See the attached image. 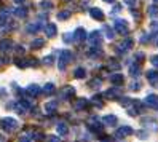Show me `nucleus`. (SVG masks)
Returning <instances> with one entry per match:
<instances>
[{"label": "nucleus", "mask_w": 158, "mask_h": 142, "mask_svg": "<svg viewBox=\"0 0 158 142\" xmlns=\"http://www.w3.org/2000/svg\"><path fill=\"white\" fill-rule=\"evenodd\" d=\"M72 61V53L70 51H61V58H59V64H58V67H59V70H64L66 69V65L69 64Z\"/></svg>", "instance_id": "1"}, {"label": "nucleus", "mask_w": 158, "mask_h": 142, "mask_svg": "<svg viewBox=\"0 0 158 142\" xmlns=\"http://www.w3.org/2000/svg\"><path fill=\"white\" fill-rule=\"evenodd\" d=\"M2 128L6 131V132H11L18 128V121L15 118H3L2 120Z\"/></svg>", "instance_id": "2"}, {"label": "nucleus", "mask_w": 158, "mask_h": 142, "mask_svg": "<svg viewBox=\"0 0 158 142\" xmlns=\"http://www.w3.org/2000/svg\"><path fill=\"white\" fill-rule=\"evenodd\" d=\"M86 39H88V43H89L91 46H99V45H101V40H102V37H101V34L96 31V32H91V34L86 37Z\"/></svg>", "instance_id": "3"}, {"label": "nucleus", "mask_w": 158, "mask_h": 142, "mask_svg": "<svg viewBox=\"0 0 158 142\" xmlns=\"http://www.w3.org/2000/svg\"><path fill=\"white\" fill-rule=\"evenodd\" d=\"M115 31L120 32V34H123V35H126L128 34V24H126V21L125 19H117L115 21Z\"/></svg>", "instance_id": "4"}, {"label": "nucleus", "mask_w": 158, "mask_h": 142, "mask_svg": "<svg viewBox=\"0 0 158 142\" xmlns=\"http://www.w3.org/2000/svg\"><path fill=\"white\" fill-rule=\"evenodd\" d=\"M129 134H133V128H129V126H122L120 129H117V136L118 137H126Z\"/></svg>", "instance_id": "5"}, {"label": "nucleus", "mask_w": 158, "mask_h": 142, "mask_svg": "<svg viewBox=\"0 0 158 142\" xmlns=\"http://www.w3.org/2000/svg\"><path fill=\"white\" fill-rule=\"evenodd\" d=\"M147 78H148V81H150V85L158 86V72H155V70L147 72Z\"/></svg>", "instance_id": "6"}, {"label": "nucleus", "mask_w": 158, "mask_h": 142, "mask_svg": "<svg viewBox=\"0 0 158 142\" xmlns=\"http://www.w3.org/2000/svg\"><path fill=\"white\" fill-rule=\"evenodd\" d=\"M86 32H85V29H81V27H80V29H77L75 31V34H73V39H75L77 42H83V40H86Z\"/></svg>", "instance_id": "7"}, {"label": "nucleus", "mask_w": 158, "mask_h": 142, "mask_svg": "<svg viewBox=\"0 0 158 142\" xmlns=\"http://www.w3.org/2000/svg\"><path fill=\"white\" fill-rule=\"evenodd\" d=\"M142 123H144V126L150 128V129H153V131H158V123H156L155 120H152V118H144Z\"/></svg>", "instance_id": "8"}, {"label": "nucleus", "mask_w": 158, "mask_h": 142, "mask_svg": "<svg viewBox=\"0 0 158 142\" xmlns=\"http://www.w3.org/2000/svg\"><path fill=\"white\" fill-rule=\"evenodd\" d=\"M73 94H75V90H73L72 86H66L62 91H61V98H64V99H69V98H72Z\"/></svg>", "instance_id": "9"}, {"label": "nucleus", "mask_w": 158, "mask_h": 142, "mask_svg": "<svg viewBox=\"0 0 158 142\" xmlns=\"http://www.w3.org/2000/svg\"><path fill=\"white\" fill-rule=\"evenodd\" d=\"M89 15L94 18V19H98V21H102V19H104V13H102L99 8H91V10H89Z\"/></svg>", "instance_id": "10"}, {"label": "nucleus", "mask_w": 158, "mask_h": 142, "mask_svg": "<svg viewBox=\"0 0 158 142\" xmlns=\"http://www.w3.org/2000/svg\"><path fill=\"white\" fill-rule=\"evenodd\" d=\"M89 128L94 131V132H101V129H102V125L98 121V118H91L89 120Z\"/></svg>", "instance_id": "11"}, {"label": "nucleus", "mask_w": 158, "mask_h": 142, "mask_svg": "<svg viewBox=\"0 0 158 142\" xmlns=\"http://www.w3.org/2000/svg\"><path fill=\"white\" fill-rule=\"evenodd\" d=\"M40 91H42V90H40L39 86H37V85H31V86H27V90H26V93L29 94L31 98H35Z\"/></svg>", "instance_id": "12"}, {"label": "nucleus", "mask_w": 158, "mask_h": 142, "mask_svg": "<svg viewBox=\"0 0 158 142\" xmlns=\"http://www.w3.org/2000/svg\"><path fill=\"white\" fill-rule=\"evenodd\" d=\"M10 23V13L8 11H0V27L6 26Z\"/></svg>", "instance_id": "13"}, {"label": "nucleus", "mask_w": 158, "mask_h": 142, "mask_svg": "<svg viewBox=\"0 0 158 142\" xmlns=\"http://www.w3.org/2000/svg\"><path fill=\"white\" fill-rule=\"evenodd\" d=\"M131 45H133V40H129V39H128V40H125L122 45H118L117 51H118V53H125V51L129 50V46H131Z\"/></svg>", "instance_id": "14"}, {"label": "nucleus", "mask_w": 158, "mask_h": 142, "mask_svg": "<svg viewBox=\"0 0 158 142\" xmlns=\"http://www.w3.org/2000/svg\"><path fill=\"white\" fill-rule=\"evenodd\" d=\"M145 104L147 106H152V107H158V96H153V94L147 96L145 98Z\"/></svg>", "instance_id": "15"}, {"label": "nucleus", "mask_w": 158, "mask_h": 142, "mask_svg": "<svg viewBox=\"0 0 158 142\" xmlns=\"http://www.w3.org/2000/svg\"><path fill=\"white\" fill-rule=\"evenodd\" d=\"M45 32H46L48 37H54V35H56V26H54V24H46L45 26Z\"/></svg>", "instance_id": "16"}, {"label": "nucleus", "mask_w": 158, "mask_h": 142, "mask_svg": "<svg viewBox=\"0 0 158 142\" xmlns=\"http://www.w3.org/2000/svg\"><path fill=\"white\" fill-rule=\"evenodd\" d=\"M118 96H120V90L118 88H112V90L106 91V98H109V99H115Z\"/></svg>", "instance_id": "17"}, {"label": "nucleus", "mask_w": 158, "mask_h": 142, "mask_svg": "<svg viewBox=\"0 0 158 142\" xmlns=\"http://www.w3.org/2000/svg\"><path fill=\"white\" fill-rule=\"evenodd\" d=\"M110 81H112L114 85H120V83H123V75L122 73H114V75H110Z\"/></svg>", "instance_id": "18"}, {"label": "nucleus", "mask_w": 158, "mask_h": 142, "mask_svg": "<svg viewBox=\"0 0 158 142\" xmlns=\"http://www.w3.org/2000/svg\"><path fill=\"white\" fill-rule=\"evenodd\" d=\"M11 40H2L0 42V51H8V50H11Z\"/></svg>", "instance_id": "19"}, {"label": "nucleus", "mask_w": 158, "mask_h": 142, "mask_svg": "<svg viewBox=\"0 0 158 142\" xmlns=\"http://www.w3.org/2000/svg\"><path fill=\"white\" fill-rule=\"evenodd\" d=\"M56 129H58V134H61V136H66L69 132V128H67L66 123H59V125L56 126Z\"/></svg>", "instance_id": "20"}, {"label": "nucleus", "mask_w": 158, "mask_h": 142, "mask_svg": "<svg viewBox=\"0 0 158 142\" xmlns=\"http://www.w3.org/2000/svg\"><path fill=\"white\" fill-rule=\"evenodd\" d=\"M15 15H16L18 18H26V16H27V8H24V6L15 8Z\"/></svg>", "instance_id": "21"}, {"label": "nucleus", "mask_w": 158, "mask_h": 142, "mask_svg": "<svg viewBox=\"0 0 158 142\" xmlns=\"http://www.w3.org/2000/svg\"><path fill=\"white\" fill-rule=\"evenodd\" d=\"M102 121H104L106 125H109V126H114L115 123H117V117H114V115H106L104 118H102Z\"/></svg>", "instance_id": "22"}, {"label": "nucleus", "mask_w": 158, "mask_h": 142, "mask_svg": "<svg viewBox=\"0 0 158 142\" xmlns=\"http://www.w3.org/2000/svg\"><path fill=\"white\" fill-rule=\"evenodd\" d=\"M40 29H42V26L39 23H34V24L27 26V32H29V34H35V32H39Z\"/></svg>", "instance_id": "23"}, {"label": "nucleus", "mask_w": 158, "mask_h": 142, "mask_svg": "<svg viewBox=\"0 0 158 142\" xmlns=\"http://www.w3.org/2000/svg\"><path fill=\"white\" fill-rule=\"evenodd\" d=\"M86 106H88V101H86V99H78L75 104H73V109L80 110V109H85Z\"/></svg>", "instance_id": "24"}, {"label": "nucleus", "mask_w": 158, "mask_h": 142, "mask_svg": "<svg viewBox=\"0 0 158 142\" xmlns=\"http://www.w3.org/2000/svg\"><path fill=\"white\" fill-rule=\"evenodd\" d=\"M107 67H109L110 70H118V69H120V62H117V61H114V59H110L109 64H107Z\"/></svg>", "instance_id": "25"}, {"label": "nucleus", "mask_w": 158, "mask_h": 142, "mask_svg": "<svg viewBox=\"0 0 158 142\" xmlns=\"http://www.w3.org/2000/svg\"><path fill=\"white\" fill-rule=\"evenodd\" d=\"M129 73L134 75V77H139V73H141V69H139V65H137V64L131 65V67H129Z\"/></svg>", "instance_id": "26"}, {"label": "nucleus", "mask_w": 158, "mask_h": 142, "mask_svg": "<svg viewBox=\"0 0 158 142\" xmlns=\"http://www.w3.org/2000/svg\"><path fill=\"white\" fill-rule=\"evenodd\" d=\"M53 91H54V85L53 83H46L45 86H43V93L45 94H51Z\"/></svg>", "instance_id": "27"}, {"label": "nucleus", "mask_w": 158, "mask_h": 142, "mask_svg": "<svg viewBox=\"0 0 158 142\" xmlns=\"http://www.w3.org/2000/svg\"><path fill=\"white\" fill-rule=\"evenodd\" d=\"M56 107H58V104H56V102H48V104L45 106V109H46V112H48V113L54 112V110H56Z\"/></svg>", "instance_id": "28"}, {"label": "nucleus", "mask_w": 158, "mask_h": 142, "mask_svg": "<svg viewBox=\"0 0 158 142\" xmlns=\"http://www.w3.org/2000/svg\"><path fill=\"white\" fill-rule=\"evenodd\" d=\"M40 8H43V10H51L53 2H50V0H43V2L40 3Z\"/></svg>", "instance_id": "29"}, {"label": "nucleus", "mask_w": 158, "mask_h": 142, "mask_svg": "<svg viewBox=\"0 0 158 142\" xmlns=\"http://www.w3.org/2000/svg\"><path fill=\"white\" fill-rule=\"evenodd\" d=\"M73 75H75V78H83V77L86 75V72H85V69L78 67V69L75 70V73H73Z\"/></svg>", "instance_id": "30"}, {"label": "nucleus", "mask_w": 158, "mask_h": 142, "mask_svg": "<svg viewBox=\"0 0 158 142\" xmlns=\"http://www.w3.org/2000/svg\"><path fill=\"white\" fill-rule=\"evenodd\" d=\"M43 43H45V42H43L42 39H37V40H34V42H32V48H35V50H37V48H42Z\"/></svg>", "instance_id": "31"}, {"label": "nucleus", "mask_w": 158, "mask_h": 142, "mask_svg": "<svg viewBox=\"0 0 158 142\" xmlns=\"http://www.w3.org/2000/svg\"><path fill=\"white\" fill-rule=\"evenodd\" d=\"M69 16H70V11H61L58 13V19H67Z\"/></svg>", "instance_id": "32"}, {"label": "nucleus", "mask_w": 158, "mask_h": 142, "mask_svg": "<svg viewBox=\"0 0 158 142\" xmlns=\"http://www.w3.org/2000/svg\"><path fill=\"white\" fill-rule=\"evenodd\" d=\"M106 37H107V39H114V31L112 29H110V27H106Z\"/></svg>", "instance_id": "33"}, {"label": "nucleus", "mask_w": 158, "mask_h": 142, "mask_svg": "<svg viewBox=\"0 0 158 142\" xmlns=\"http://www.w3.org/2000/svg\"><path fill=\"white\" fill-rule=\"evenodd\" d=\"M148 13H150V16H152V18H156V16H158V10H156V6H150Z\"/></svg>", "instance_id": "34"}, {"label": "nucleus", "mask_w": 158, "mask_h": 142, "mask_svg": "<svg viewBox=\"0 0 158 142\" xmlns=\"http://www.w3.org/2000/svg\"><path fill=\"white\" fill-rule=\"evenodd\" d=\"M93 104H96L98 107H101V106H102V101H101V96H94V98H93Z\"/></svg>", "instance_id": "35"}, {"label": "nucleus", "mask_w": 158, "mask_h": 142, "mask_svg": "<svg viewBox=\"0 0 158 142\" xmlns=\"http://www.w3.org/2000/svg\"><path fill=\"white\" fill-rule=\"evenodd\" d=\"M72 39H73V35H72V34H66V35H64V42H66V43L72 42Z\"/></svg>", "instance_id": "36"}, {"label": "nucleus", "mask_w": 158, "mask_h": 142, "mask_svg": "<svg viewBox=\"0 0 158 142\" xmlns=\"http://www.w3.org/2000/svg\"><path fill=\"white\" fill-rule=\"evenodd\" d=\"M46 142H59V137H56V136H50Z\"/></svg>", "instance_id": "37"}, {"label": "nucleus", "mask_w": 158, "mask_h": 142, "mask_svg": "<svg viewBox=\"0 0 158 142\" xmlns=\"http://www.w3.org/2000/svg\"><path fill=\"white\" fill-rule=\"evenodd\" d=\"M99 83H101V80H99V78H96V80H93L89 85H91V86H99Z\"/></svg>", "instance_id": "38"}, {"label": "nucleus", "mask_w": 158, "mask_h": 142, "mask_svg": "<svg viewBox=\"0 0 158 142\" xmlns=\"http://www.w3.org/2000/svg\"><path fill=\"white\" fill-rule=\"evenodd\" d=\"M43 62H45V64H53V58H51V56H46Z\"/></svg>", "instance_id": "39"}, {"label": "nucleus", "mask_w": 158, "mask_h": 142, "mask_svg": "<svg viewBox=\"0 0 158 142\" xmlns=\"http://www.w3.org/2000/svg\"><path fill=\"white\" fill-rule=\"evenodd\" d=\"M152 64L155 65V67H158V56H153L152 58Z\"/></svg>", "instance_id": "40"}, {"label": "nucleus", "mask_w": 158, "mask_h": 142, "mask_svg": "<svg viewBox=\"0 0 158 142\" xmlns=\"http://www.w3.org/2000/svg\"><path fill=\"white\" fill-rule=\"evenodd\" d=\"M16 53H18V54H23V53H24V48H21V46H18V48H16Z\"/></svg>", "instance_id": "41"}, {"label": "nucleus", "mask_w": 158, "mask_h": 142, "mask_svg": "<svg viewBox=\"0 0 158 142\" xmlns=\"http://www.w3.org/2000/svg\"><path fill=\"white\" fill-rule=\"evenodd\" d=\"M125 2L129 3V5H134V3H136V0H125Z\"/></svg>", "instance_id": "42"}, {"label": "nucleus", "mask_w": 158, "mask_h": 142, "mask_svg": "<svg viewBox=\"0 0 158 142\" xmlns=\"http://www.w3.org/2000/svg\"><path fill=\"white\" fill-rule=\"evenodd\" d=\"M102 142H114L112 139H102Z\"/></svg>", "instance_id": "43"}, {"label": "nucleus", "mask_w": 158, "mask_h": 142, "mask_svg": "<svg viewBox=\"0 0 158 142\" xmlns=\"http://www.w3.org/2000/svg\"><path fill=\"white\" fill-rule=\"evenodd\" d=\"M16 3H24V0H15Z\"/></svg>", "instance_id": "44"}, {"label": "nucleus", "mask_w": 158, "mask_h": 142, "mask_svg": "<svg viewBox=\"0 0 158 142\" xmlns=\"http://www.w3.org/2000/svg\"><path fill=\"white\" fill-rule=\"evenodd\" d=\"M104 2H109V3H112V2H115V0H104Z\"/></svg>", "instance_id": "45"}, {"label": "nucleus", "mask_w": 158, "mask_h": 142, "mask_svg": "<svg viewBox=\"0 0 158 142\" xmlns=\"http://www.w3.org/2000/svg\"><path fill=\"white\" fill-rule=\"evenodd\" d=\"M0 142H3V136H0Z\"/></svg>", "instance_id": "46"}, {"label": "nucleus", "mask_w": 158, "mask_h": 142, "mask_svg": "<svg viewBox=\"0 0 158 142\" xmlns=\"http://www.w3.org/2000/svg\"><path fill=\"white\" fill-rule=\"evenodd\" d=\"M155 2H156V3H158V0H155Z\"/></svg>", "instance_id": "47"}, {"label": "nucleus", "mask_w": 158, "mask_h": 142, "mask_svg": "<svg viewBox=\"0 0 158 142\" xmlns=\"http://www.w3.org/2000/svg\"><path fill=\"white\" fill-rule=\"evenodd\" d=\"M156 45H158V42H156Z\"/></svg>", "instance_id": "48"}]
</instances>
